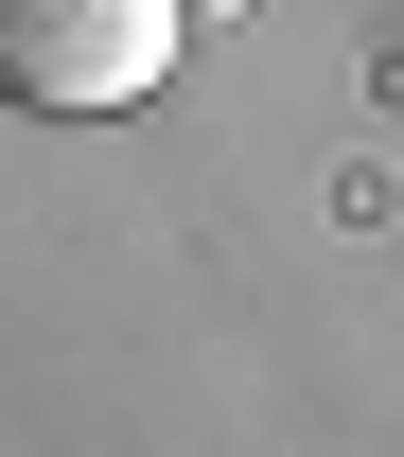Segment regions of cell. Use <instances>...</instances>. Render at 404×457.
<instances>
[{
  "label": "cell",
  "mask_w": 404,
  "mask_h": 457,
  "mask_svg": "<svg viewBox=\"0 0 404 457\" xmlns=\"http://www.w3.org/2000/svg\"><path fill=\"white\" fill-rule=\"evenodd\" d=\"M176 54H194L176 0H0V106H54V123L141 106Z\"/></svg>",
  "instance_id": "1"
},
{
  "label": "cell",
  "mask_w": 404,
  "mask_h": 457,
  "mask_svg": "<svg viewBox=\"0 0 404 457\" xmlns=\"http://www.w3.org/2000/svg\"><path fill=\"white\" fill-rule=\"evenodd\" d=\"M176 18H194V36H211V18H246V0H176Z\"/></svg>",
  "instance_id": "2"
}]
</instances>
